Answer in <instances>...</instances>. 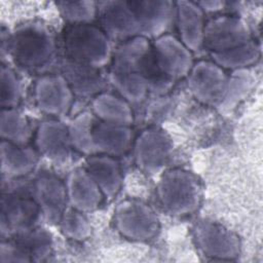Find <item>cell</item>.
Listing matches in <instances>:
<instances>
[{"label": "cell", "instance_id": "cell-1", "mask_svg": "<svg viewBox=\"0 0 263 263\" xmlns=\"http://www.w3.org/2000/svg\"><path fill=\"white\" fill-rule=\"evenodd\" d=\"M64 43L67 55L75 63L98 69L110 59L106 33L89 24H71L65 30Z\"/></svg>", "mask_w": 263, "mask_h": 263}, {"label": "cell", "instance_id": "cell-2", "mask_svg": "<svg viewBox=\"0 0 263 263\" xmlns=\"http://www.w3.org/2000/svg\"><path fill=\"white\" fill-rule=\"evenodd\" d=\"M54 42L49 32L41 26H26L11 39V51L15 61L23 67L41 69L47 66L54 55Z\"/></svg>", "mask_w": 263, "mask_h": 263}, {"label": "cell", "instance_id": "cell-3", "mask_svg": "<svg viewBox=\"0 0 263 263\" xmlns=\"http://www.w3.org/2000/svg\"><path fill=\"white\" fill-rule=\"evenodd\" d=\"M158 197L163 208L174 215H185L196 210L200 188L189 173L174 170L167 172L158 186Z\"/></svg>", "mask_w": 263, "mask_h": 263}, {"label": "cell", "instance_id": "cell-4", "mask_svg": "<svg viewBox=\"0 0 263 263\" xmlns=\"http://www.w3.org/2000/svg\"><path fill=\"white\" fill-rule=\"evenodd\" d=\"M250 33L245 23L234 16H219L210 21L203 30V42L212 54L232 50L249 43Z\"/></svg>", "mask_w": 263, "mask_h": 263}, {"label": "cell", "instance_id": "cell-5", "mask_svg": "<svg viewBox=\"0 0 263 263\" xmlns=\"http://www.w3.org/2000/svg\"><path fill=\"white\" fill-rule=\"evenodd\" d=\"M115 222L118 230L132 239H149L158 230V220L146 204L126 200L121 202L115 213Z\"/></svg>", "mask_w": 263, "mask_h": 263}, {"label": "cell", "instance_id": "cell-6", "mask_svg": "<svg viewBox=\"0 0 263 263\" xmlns=\"http://www.w3.org/2000/svg\"><path fill=\"white\" fill-rule=\"evenodd\" d=\"M157 67L160 73L168 80L187 75L192 68L191 53L172 36H162L153 48Z\"/></svg>", "mask_w": 263, "mask_h": 263}, {"label": "cell", "instance_id": "cell-7", "mask_svg": "<svg viewBox=\"0 0 263 263\" xmlns=\"http://www.w3.org/2000/svg\"><path fill=\"white\" fill-rule=\"evenodd\" d=\"M189 84L198 100L211 104L222 102L228 86L224 72L209 62H200L192 69Z\"/></svg>", "mask_w": 263, "mask_h": 263}, {"label": "cell", "instance_id": "cell-8", "mask_svg": "<svg viewBox=\"0 0 263 263\" xmlns=\"http://www.w3.org/2000/svg\"><path fill=\"white\" fill-rule=\"evenodd\" d=\"M102 8V25L104 32L110 37L124 41L141 37V27L129 2H105Z\"/></svg>", "mask_w": 263, "mask_h": 263}, {"label": "cell", "instance_id": "cell-9", "mask_svg": "<svg viewBox=\"0 0 263 263\" xmlns=\"http://www.w3.org/2000/svg\"><path fill=\"white\" fill-rule=\"evenodd\" d=\"M199 249L211 257L232 259L237 256L239 243L237 237L221 225L203 222L195 229Z\"/></svg>", "mask_w": 263, "mask_h": 263}, {"label": "cell", "instance_id": "cell-10", "mask_svg": "<svg viewBox=\"0 0 263 263\" xmlns=\"http://www.w3.org/2000/svg\"><path fill=\"white\" fill-rule=\"evenodd\" d=\"M172 144L164 133L147 129L136 143V158L139 166L149 173H155L165 164L170 157Z\"/></svg>", "mask_w": 263, "mask_h": 263}, {"label": "cell", "instance_id": "cell-11", "mask_svg": "<svg viewBox=\"0 0 263 263\" xmlns=\"http://www.w3.org/2000/svg\"><path fill=\"white\" fill-rule=\"evenodd\" d=\"M41 213L35 198L23 194H7L2 197V229L27 231Z\"/></svg>", "mask_w": 263, "mask_h": 263}, {"label": "cell", "instance_id": "cell-12", "mask_svg": "<svg viewBox=\"0 0 263 263\" xmlns=\"http://www.w3.org/2000/svg\"><path fill=\"white\" fill-rule=\"evenodd\" d=\"M71 88L65 77L49 75L40 78L36 84V100L44 112L65 113L71 103Z\"/></svg>", "mask_w": 263, "mask_h": 263}, {"label": "cell", "instance_id": "cell-13", "mask_svg": "<svg viewBox=\"0 0 263 263\" xmlns=\"http://www.w3.org/2000/svg\"><path fill=\"white\" fill-rule=\"evenodd\" d=\"M34 197L41 213L51 222L62 219L67 201L66 186L52 176H41L36 180Z\"/></svg>", "mask_w": 263, "mask_h": 263}, {"label": "cell", "instance_id": "cell-14", "mask_svg": "<svg viewBox=\"0 0 263 263\" xmlns=\"http://www.w3.org/2000/svg\"><path fill=\"white\" fill-rule=\"evenodd\" d=\"M129 4L138 17L143 37L160 35L168 28L174 13L171 2L134 1Z\"/></svg>", "mask_w": 263, "mask_h": 263}, {"label": "cell", "instance_id": "cell-15", "mask_svg": "<svg viewBox=\"0 0 263 263\" xmlns=\"http://www.w3.org/2000/svg\"><path fill=\"white\" fill-rule=\"evenodd\" d=\"M66 189L70 202L79 212L96 209L104 195L87 171L84 170H76L69 176Z\"/></svg>", "mask_w": 263, "mask_h": 263}, {"label": "cell", "instance_id": "cell-16", "mask_svg": "<svg viewBox=\"0 0 263 263\" xmlns=\"http://www.w3.org/2000/svg\"><path fill=\"white\" fill-rule=\"evenodd\" d=\"M130 142L132 133L127 125L100 121L95 122L92 126L95 153L102 152L106 155H120L128 150Z\"/></svg>", "mask_w": 263, "mask_h": 263}, {"label": "cell", "instance_id": "cell-17", "mask_svg": "<svg viewBox=\"0 0 263 263\" xmlns=\"http://www.w3.org/2000/svg\"><path fill=\"white\" fill-rule=\"evenodd\" d=\"M179 28L187 48L197 50L203 43V18L201 9L191 2H178Z\"/></svg>", "mask_w": 263, "mask_h": 263}, {"label": "cell", "instance_id": "cell-18", "mask_svg": "<svg viewBox=\"0 0 263 263\" xmlns=\"http://www.w3.org/2000/svg\"><path fill=\"white\" fill-rule=\"evenodd\" d=\"M86 171L104 195L112 197L118 192L121 184L120 170L110 155L91 156L87 161Z\"/></svg>", "mask_w": 263, "mask_h": 263}, {"label": "cell", "instance_id": "cell-19", "mask_svg": "<svg viewBox=\"0 0 263 263\" xmlns=\"http://www.w3.org/2000/svg\"><path fill=\"white\" fill-rule=\"evenodd\" d=\"M36 143L40 151L48 157L61 159L68 155L70 148L69 130L58 121H47L40 125Z\"/></svg>", "mask_w": 263, "mask_h": 263}, {"label": "cell", "instance_id": "cell-20", "mask_svg": "<svg viewBox=\"0 0 263 263\" xmlns=\"http://www.w3.org/2000/svg\"><path fill=\"white\" fill-rule=\"evenodd\" d=\"M65 79L79 95H91L100 91L104 84L97 69L69 61L65 65Z\"/></svg>", "mask_w": 263, "mask_h": 263}, {"label": "cell", "instance_id": "cell-21", "mask_svg": "<svg viewBox=\"0 0 263 263\" xmlns=\"http://www.w3.org/2000/svg\"><path fill=\"white\" fill-rule=\"evenodd\" d=\"M2 167L11 176H20L30 172L36 161L37 154L30 148L17 147L11 142L2 141Z\"/></svg>", "mask_w": 263, "mask_h": 263}, {"label": "cell", "instance_id": "cell-22", "mask_svg": "<svg viewBox=\"0 0 263 263\" xmlns=\"http://www.w3.org/2000/svg\"><path fill=\"white\" fill-rule=\"evenodd\" d=\"M93 110L102 121L128 125L133 121L128 105L112 95H101L93 101Z\"/></svg>", "mask_w": 263, "mask_h": 263}, {"label": "cell", "instance_id": "cell-23", "mask_svg": "<svg viewBox=\"0 0 263 263\" xmlns=\"http://www.w3.org/2000/svg\"><path fill=\"white\" fill-rule=\"evenodd\" d=\"M95 118L89 113L80 114L76 117L69 127V136L71 144L84 153H95L92 144V126Z\"/></svg>", "mask_w": 263, "mask_h": 263}, {"label": "cell", "instance_id": "cell-24", "mask_svg": "<svg viewBox=\"0 0 263 263\" xmlns=\"http://www.w3.org/2000/svg\"><path fill=\"white\" fill-rule=\"evenodd\" d=\"M217 64L226 68H239L256 62L259 55L258 47L252 41L229 51L212 54Z\"/></svg>", "mask_w": 263, "mask_h": 263}, {"label": "cell", "instance_id": "cell-25", "mask_svg": "<svg viewBox=\"0 0 263 263\" xmlns=\"http://www.w3.org/2000/svg\"><path fill=\"white\" fill-rule=\"evenodd\" d=\"M1 134L8 142L22 144L29 137V127L21 114L12 110H3L1 116Z\"/></svg>", "mask_w": 263, "mask_h": 263}, {"label": "cell", "instance_id": "cell-26", "mask_svg": "<svg viewBox=\"0 0 263 263\" xmlns=\"http://www.w3.org/2000/svg\"><path fill=\"white\" fill-rule=\"evenodd\" d=\"M59 5L63 15L72 24H87L96 14V6L92 2H62Z\"/></svg>", "mask_w": 263, "mask_h": 263}, {"label": "cell", "instance_id": "cell-27", "mask_svg": "<svg viewBox=\"0 0 263 263\" xmlns=\"http://www.w3.org/2000/svg\"><path fill=\"white\" fill-rule=\"evenodd\" d=\"M62 227L66 235L74 239H84L89 234L87 221L79 211H68L62 216Z\"/></svg>", "mask_w": 263, "mask_h": 263}, {"label": "cell", "instance_id": "cell-28", "mask_svg": "<svg viewBox=\"0 0 263 263\" xmlns=\"http://www.w3.org/2000/svg\"><path fill=\"white\" fill-rule=\"evenodd\" d=\"M2 105L14 106L20 98V85L14 73L2 67Z\"/></svg>", "mask_w": 263, "mask_h": 263}]
</instances>
